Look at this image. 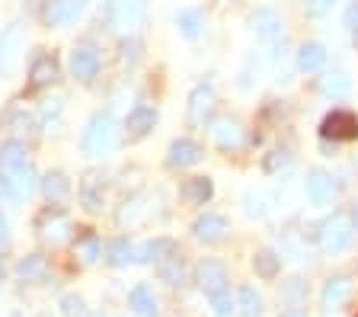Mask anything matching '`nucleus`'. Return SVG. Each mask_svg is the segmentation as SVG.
I'll return each instance as SVG.
<instances>
[{
	"instance_id": "nucleus-1",
	"label": "nucleus",
	"mask_w": 358,
	"mask_h": 317,
	"mask_svg": "<svg viewBox=\"0 0 358 317\" xmlns=\"http://www.w3.org/2000/svg\"><path fill=\"white\" fill-rule=\"evenodd\" d=\"M115 135H119V122L112 113H96L87 122V129L80 135V148L87 157H106L115 148Z\"/></svg>"
},
{
	"instance_id": "nucleus-2",
	"label": "nucleus",
	"mask_w": 358,
	"mask_h": 317,
	"mask_svg": "<svg viewBox=\"0 0 358 317\" xmlns=\"http://www.w3.org/2000/svg\"><path fill=\"white\" fill-rule=\"evenodd\" d=\"M148 16V0H109V23L119 32H134Z\"/></svg>"
},
{
	"instance_id": "nucleus-3",
	"label": "nucleus",
	"mask_w": 358,
	"mask_h": 317,
	"mask_svg": "<svg viewBox=\"0 0 358 317\" xmlns=\"http://www.w3.org/2000/svg\"><path fill=\"white\" fill-rule=\"evenodd\" d=\"M352 247V221L345 215H333L320 227V250L323 253H345Z\"/></svg>"
},
{
	"instance_id": "nucleus-4",
	"label": "nucleus",
	"mask_w": 358,
	"mask_h": 317,
	"mask_svg": "<svg viewBox=\"0 0 358 317\" xmlns=\"http://www.w3.org/2000/svg\"><path fill=\"white\" fill-rule=\"evenodd\" d=\"M83 7H87V0H45L42 20H45V26H52V29L71 26L77 16L83 13Z\"/></svg>"
},
{
	"instance_id": "nucleus-5",
	"label": "nucleus",
	"mask_w": 358,
	"mask_h": 317,
	"mask_svg": "<svg viewBox=\"0 0 358 317\" xmlns=\"http://www.w3.org/2000/svg\"><path fill=\"white\" fill-rule=\"evenodd\" d=\"M320 132L323 138H333V141H352V138H358V119L352 113H345V109H336V113H329L323 119Z\"/></svg>"
},
{
	"instance_id": "nucleus-6",
	"label": "nucleus",
	"mask_w": 358,
	"mask_h": 317,
	"mask_svg": "<svg viewBox=\"0 0 358 317\" xmlns=\"http://www.w3.org/2000/svg\"><path fill=\"white\" fill-rule=\"evenodd\" d=\"M36 231L48 244H61L67 234H71V218H67L61 209H48V211H42V215H38Z\"/></svg>"
},
{
	"instance_id": "nucleus-7",
	"label": "nucleus",
	"mask_w": 358,
	"mask_h": 317,
	"mask_svg": "<svg viewBox=\"0 0 358 317\" xmlns=\"http://www.w3.org/2000/svg\"><path fill=\"white\" fill-rule=\"evenodd\" d=\"M99 64H103V58H99V52L93 45H77L71 52V74L83 83H90L99 74Z\"/></svg>"
},
{
	"instance_id": "nucleus-8",
	"label": "nucleus",
	"mask_w": 358,
	"mask_h": 317,
	"mask_svg": "<svg viewBox=\"0 0 358 317\" xmlns=\"http://www.w3.org/2000/svg\"><path fill=\"white\" fill-rule=\"evenodd\" d=\"M22 48V23H10L0 32V74H7L16 64V55Z\"/></svg>"
},
{
	"instance_id": "nucleus-9",
	"label": "nucleus",
	"mask_w": 358,
	"mask_h": 317,
	"mask_svg": "<svg viewBox=\"0 0 358 317\" xmlns=\"http://www.w3.org/2000/svg\"><path fill=\"white\" fill-rule=\"evenodd\" d=\"M195 282L201 286L205 295H215L221 288H227V269L217 260H201L199 269H195Z\"/></svg>"
},
{
	"instance_id": "nucleus-10",
	"label": "nucleus",
	"mask_w": 358,
	"mask_h": 317,
	"mask_svg": "<svg viewBox=\"0 0 358 317\" xmlns=\"http://www.w3.org/2000/svg\"><path fill=\"white\" fill-rule=\"evenodd\" d=\"M58 77H61L58 58H55V55H36V61H32V68H29V87L32 90L52 87Z\"/></svg>"
},
{
	"instance_id": "nucleus-11",
	"label": "nucleus",
	"mask_w": 358,
	"mask_h": 317,
	"mask_svg": "<svg viewBox=\"0 0 358 317\" xmlns=\"http://www.w3.org/2000/svg\"><path fill=\"white\" fill-rule=\"evenodd\" d=\"M215 109V90L208 83H199L192 93H189V122L192 125H205V119Z\"/></svg>"
},
{
	"instance_id": "nucleus-12",
	"label": "nucleus",
	"mask_w": 358,
	"mask_h": 317,
	"mask_svg": "<svg viewBox=\"0 0 358 317\" xmlns=\"http://www.w3.org/2000/svg\"><path fill=\"white\" fill-rule=\"evenodd\" d=\"M157 125V109H150V106H134L131 113H128L125 119V135L131 138V141H138V138L150 135V129Z\"/></svg>"
},
{
	"instance_id": "nucleus-13",
	"label": "nucleus",
	"mask_w": 358,
	"mask_h": 317,
	"mask_svg": "<svg viewBox=\"0 0 358 317\" xmlns=\"http://www.w3.org/2000/svg\"><path fill=\"white\" fill-rule=\"evenodd\" d=\"M333 192H336V183L327 170H310L307 174V199L313 205H329L333 202Z\"/></svg>"
},
{
	"instance_id": "nucleus-14",
	"label": "nucleus",
	"mask_w": 358,
	"mask_h": 317,
	"mask_svg": "<svg viewBox=\"0 0 358 317\" xmlns=\"http://www.w3.org/2000/svg\"><path fill=\"white\" fill-rule=\"evenodd\" d=\"M192 231H195V237L205 244H221L231 227H227V218H221V215H201V218H195Z\"/></svg>"
},
{
	"instance_id": "nucleus-15",
	"label": "nucleus",
	"mask_w": 358,
	"mask_h": 317,
	"mask_svg": "<svg viewBox=\"0 0 358 317\" xmlns=\"http://www.w3.org/2000/svg\"><path fill=\"white\" fill-rule=\"evenodd\" d=\"M282 16L275 10H256L253 13V32L262 38V42H275L282 36Z\"/></svg>"
},
{
	"instance_id": "nucleus-16",
	"label": "nucleus",
	"mask_w": 358,
	"mask_h": 317,
	"mask_svg": "<svg viewBox=\"0 0 358 317\" xmlns=\"http://www.w3.org/2000/svg\"><path fill=\"white\" fill-rule=\"evenodd\" d=\"M349 298H352V279L349 276H336V279H329L327 288H323V308L327 311L343 308Z\"/></svg>"
},
{
	"instance_id": "nucleus-17",
	"label": "nucleus",
	"mask_w": 358,
	"mask_h": 317,
	"mask_svg": "<svg viewBox=\"0 0 358 317\" xmlns=\"http://www.w3.org/2000/svg\"><path fill=\"white\" fill-rule=\"evenodd\" d=\"M7 176L13 183V202H22V199L32 196V189H36V170H32V164L13 167V170H7Z\"/></svg>"
},
{
	"instance_id": "nucleus-18",
	"label": "nucleus",
	"mask_w": 358,
	"mask_h": 317,
	"mask_svg": "<svg viewBox=\"0 0 358 317\" xmlns=\"http://www.w3.org/2000/svg\"><path fill=\"white\" fill-rule=\"evenodd\" d=\"M170 167H195L201 160V148L195 141H189V138H179V141H173L170 144Z\"/></svg>"
},
{
	"instance_id": "nucleus-19",
	"label": "nucleus",
	"mask_w": 358,
	"mask_h": 317,
	"mask_svg": "<svg viewBox=\"0 0 358 317\" xmlns=\"http://www.w3.org/2000/svg\"><path fill=\"white\" fill-rule=\"evenodd\" d=\"M173 253H176V244L160 237V241H148L134 250V263H160V260L173 257Z\"/></svg>"
},
{
	"instance_id": "nucleus-20",
	"label": "nucleus",
	"mask_w": 358,
	"mask_h": 317,
	"mask_svg": "<svg viewBox=\"0 0 358 317\" xmlns=\"http://www.w3.org/2000/svg\"><path fill=\"white\" fill-rule=\"evenodd\" d=\"M42 192L52 205H61V202H67V196H71V183H67V176L61 174V170H55V174L42 176Z\"/></svg>"
},
{
	"instance_id": "nucleus-21",
	"label": "nucleus",
	"mask_w": 358,
	"mask_h": 317,
	"mask_svg": "<svg viewBox=\"0 0 358 317\" xmlns=\"http://www.w3.org/2000/svg\"><path fill=\"white\" fill-rule=\"evenodd\" d=\"M80 199L87 211H99L103 209V176L99 174H87L80 186Z\"/></svg>"
},
{
	"instance_id": "nucleus-22",
	"label": "nucleus",
	"mask_w": 358,
	"mask_h": 317,
	"mask_svg": "<svg viewBox=\"0 0 358 317\" xmlns=\"http://www.w3.org/2000/svg\"><path fill=\"white\" fill-rule=\"evenodd\" d=\"M215 141L221 144L224 151H231V148H240L243 144V129H240L234 119H221V122H215Z\"/></svg>"
},
{
	"instance_id": "nucleus-23",
	"label": "nucleus",
	"mask_w": 358,
	"mask_h": 317,
	"mask_svg": "<svg viewBox=\"0 0 358 317\" xmlns=\"http://www.w3.org/2000/svg\"><path fill=\"white\" fill-rule=\"evenodd\" d=\"M298 68L301 71H320L323 64H327V48L320 45V42H307V45L298 48Z\"/></svg>"
},
{
	"instance_id": "nucleus-24",
	"label": "nucleus",
	"mask_w": 358,
	"mask_h": 317,
	"mask_svg": "<svg viewBox=\"0 0 358 317\" xmlns=\"http://www.w3.org/2000/svg\"><path fill=\"white\" fill-rule=\"evenodd\" d=\"M128 304H131V311L138 317H157V298H154V292H150L148 286L131 288V295H128Z\"/></svg>"
},
{
	"instance_id": "nucleus-25",
	"label": "nucleus",
	"mask_w": 358,
	"mask_h": 317,
	"mask_svg": "<svg viewBox=\"0 0 358 317\" xmlns=\"http://www.w3.org/2000/svg\"><path fill=\"white\" fill-rule=\"evenodd\" d=\"M157 276H160V282H166V286H182V279H186V266H182V257H166L157 263Z\"/></svg>"
},
{
	"instance_id": "nucleus-26",
	"label": "nucleus",
	"mask_w": 358,
	"mask_h": 317,
	"mask_svg": "<svg viewBox=\"0 0 358 317\" xmlns=\"http://www.w3.org/2000/svg\"><path fill=\"white\" fill-rule=\"evenodd\" d=\"M211 192H215V186H211L208 176H192V180H186V186H182V199L192 205H205L211 199Z\"/></svg>"
},
{
	"instance_id": "nucleus-27",
	"label": "nucleus",
	"mask_w": 358,
	"mask_h": 317,
	"mask_svg": "<svg viewBox=\"0 0 358 317\" xmlns=\"http://www.w3.org/2000/svg\"><path fill=\"white\" fill-rule=\"evenodd\" d=\"M320 90L327 93L329 99H343V97H349V90H352V80H349V74L345 71H329L327 77H323V83H320Z\"/></svg>"
},
{
	"instance_id": "nucleus-28",
	"label": "nucleus",
	"mask_w": 358,
	"mask_h": 317,
	"mask_svg": "<svg viewBox=\"0 0 358 317\" xmlns=\"http://www.w3.org/2000/svg\"><path fill=\"white\" fill-rule=\"evenodd\" d=\"M45 269H48V263H45L42 253H29V257H22L20 266H16V272H20V279L32 282V279H42Z\"/></svg>"
},
{
	"instance_id": "nucleus-29",
	"label": "nucleus",
	"mask_w": 358,
	"mask_h": 317,
	"mask_svg": "<svg viewBox=\"0 0 358 317\" xmlns=\"http://www.w3.org/2000/svg\"><path fill=\"white\" fill-rule=\"evenodd\" d=\"M106 260H109L112 266H128L134 260V247L125 237H119V241H112L109 247H106Z\"/></svg>"
},
{
	"instance_id": "nucleus-30",
	"label": "nucleus",
	"mask_w": 358,
	"mask_h": 317,
	"mask_svg": "<svg viewBox=\"0 0 358 317\" xmlns=\"http://www.w3.org/2000/svg\"><path fill=\"white\" fill-rule=\"evenodd\" d=\"M176 26H179V32H182L186 38H195L205 23H201L199 10H179V13H176Z\"/></svg>"
},
{
	"instance_id": "nucleus-31",
	"label": "nucleus",
	"mask_w": 358,
	"mask_h": 317,
	"mask_svg": "<svg viewBox=\"0 0 358 317\" xmlns=\"http://www.w3.org/2000/svg\"><path fill=\"white\" fill-rule=\"evenodd\" d=\"M253 266H256V272H259L262 279H275L278 257L272 253V250H259V253H256V260H253Z\"/></svg>"
},
{
	"instance_id": "nucleus-32",
	"label": "nucleus",
	"mask_w": 358,
	"mask_h": 317,
	"mask_svg": "<svg viewBox=\"0 0 358 317\" xmlns=\"http://www.w3.org/2000/svg\"><path fill=\"white\" fill-rule=\"evenodd\" d=\"M211 298V311H215V317H231L234 314V298L227 288H221V292L208 295Z\"/></svg>"
},
{
	"instance_id": "nucleus-33",
	"label": "nucleus",
	"mask_w": 358,
	"mask_h": 317,
	"mask_svg": "<svg viewBox=\"0 0 358 317\" xmlns=\"http://www.w3.org/2000/svg\"><path fill=\"white\" fill-rule=\"evenodd\" d=\"M144 209H148V205H144V196H138V199H131V202H125V209L119 211V225H134V221L144 215Z\"/></svg>"
},
{
	"instance_id": "nucleus-34",
	"label": "nucleus",
	"mask_w": 358,
	"mask_h": 317,
	"mask_svg": "<svg viewBox=\"0 0 358 317\" xmlns=\"http://www.w3.org/2000/svg\"><path fill=\"white\" fill-rule=\"evenodd\" d=\"M77 253L83 257V263H96L99 257V241L93 234H87L83 241H77Z\"/></svg>"
},
{
	"instance_id": "nucleus-35",
	"label": "nucleus",
	"mask_w": 358,
	"mask_h": 317,
	"mask_svg": "<svg viewBox=\"0 0 358 317\" xmlns=\"http://www.w3.org/2000/svg\"><path fill=\"white\" fill-rule=\"evenodd\" d=\"M42 125H45V132L52 135V132H58V125H61V103L55 99V106H45L42 109Z\"/></svg>"
},
{
	"instance_id": "nucleus-36",
	"label": "nucleus",
	"mask_w": 358,
	"mask_h": 317,
	"mask_svg": "<svg viewBox=\"0 0 358 317\" xmlns=\"http://www.w3.org/2000/svg\"><path fill=\"white\" fill-rule=\"evenodd\" d=\"M61 314L64 317H83V298L80 295H64V298H61Z\"/></svg>"
},
{
	"instance_id": "nucleus-37",
	"label": "nucleus",
	"mask_w": 358,
	"mask_h": 317,
	"mask_svg": "<svg viewBox=\"0 0 358 317\" xmlns=\"http://www.w3.org/2000/svg\"><path fill=\"white\" fill-rule=\"evenodd\" d=\"M240 304H243L246 317H253L256 311H259V295H256V288H250V286L240 288Z\"/></svg>"
},
{
	"instance_id": "nucleus-38",
	"label": "nucleus",
	"mask_w": 358,
	"mask_h": 317,
	"mask_svg": "<svg viewBox=\"0 0 358 317\" xmlns=\"http://www.w3.org/2000/svg\"><path fill=\"white\" fill-rule=\"evenodd\" d=\"M138 58H141V42H138V38L122 42V61H125V64H134Z\"/></svg>"
},
{
	"instance_id": "nucleus-39",
	"label": "nucleus",
	"mask_w": 358,
	"mask_h": 317,
	"mask_svg": "<svg viewBox=\"0 0 358 317\" xmlns=\"http://www.w3.org/2000/svg\"><path fill=\"white\" fill-rule=\"evenodd\" d=\"M336 0H307V16H327Z\"/></svg>"
},
{
	"instance_id": "nucleus-40",
	"label": "nucleus",
	"mask_w": 358,
	"mask_h": 317,
	"mask_svg": "<svg viewBox=\"0 0 358 317\" xmlns=\"http://www.w3.org/2000/svg\"><path fill=\"white\" fill-rule=\"evenodd\" d=\"M0 202H13V183H10L3 167H0Z\"/></svg>"
},
{
	"instance_id": "nucleus-41",
	"label": "nucleus",
	"mask_w": 358,
	"mask_h": 317,
	"mask_svg": "<svg viewBox=\"0 0 358 317\" xmlns=\"http://www.w3.org/2000/svg\"><path fill=\"white\" fill-rule=\"evenodd\" d=\"M291 164V157H288V154H285V151H275V154H272V157H268V170H272V174H275V170H282V167H288Z\"/></svg>"
},
{
	"instance_id": "nucleus-42",
	"label": "nucleus",
	"mask_w": 358,
	"mask_h": 317,
	"mask_svg": "<svg viewBox=\"0 0 358 317\" xmlns=\"http://www.w3.org/2000/svg\"><path fill=\"white\" fill-rule=\"evenodd\" d=\"M246 215H250V218H262V215H266V209H262V199H246Z\"/></svg>"
},
{
	"instance_id": "nucleus-43",
	"label": "nucleus",
	"mask_w": 358,
	"mask_h": 317,
	"mask_svg": "<svg viewBox=\"0 0 358 317\" xmlns=\"http://www.w3.org/2000/svg\"><path fill=\"white\" fill-rule=\"evenodd\" d=\"M345 26H349V29H358V0L345 10Z\"/></svg>"
},
{
	"instance_id": "nucleus-44",
	"label": "nucleus",
	"mask_w": 358,
	"mask_h": 317,
	"mask_svg": "<svg viewBox=\"0 0 358 317\" xmlns=\"http://www.w3.org/2000/svg\"><path fill=\"white\" fill-rule=\"evenodd\" d=\"M7 218H3V215H0V244H3V241H7Z\"/></svg>"
},
{
	"instance_id": "nucleus-45",
	"label": "nucleus",
	"mask_w": 358,
	"mask_h": 317,
	"mask_svg": "<svg viewBox=\"0 0 358 317\" xmlns=\"http://www.w3.org/2000/svg\"><path fill=\"white\" fill-rule=\"evenodd\" d=\"M282 317H307V314H304V311H285Z\"/></svg>"
},
{
	"instance_id": "nucleus-46",
	"label": "nucleus",
	"mask_w": 358,
	"mask_h": 317,
	"mask_svg": "<svg viewBox=\"0 0 358 317\" xmlns=\"http://www.w3.org/2000/svg\"><path fill=\"white\" fill-rule=\"evenodd\" d=\"M352 42H355V48H358V29H352Z\"/></svg>"
},
{
	"instance_id": "nucleus-47",
	"label": "nucleus",
	"mask_w": 358,
	"mask_h": 317,
	"mask_svg": "<svg viewBox=\"0 0 358 317\" xmlns=\"http://www.w3.org/2000/svg\"><path fill=\"white\" fill-rule=\"evenodd\" d=\"M355 221H358V209H355Z\"/></svg>"
},
{
	"instance_id": "nucleus-48",
	"label": "nucleus",
	"mask_w": 358,
	"mask_h": 317,
	"mask_svg": "<svg viewBox=\"0 0 358 317\" xmlns=\"http://www.w3.org/2000/svg\"><path fill=\"white\" fill-rule=\"evenodd\" d=\"M0 279H3V269H0Z\"/></svg>"
},
{
	"instance_id": "nucleus-49",
	"label": "nucleus",
	"mask_w": 358,
	"mask_h": 317,
	"mask_svg": "<svg viewBox=\"0 0 358 317\" xmlns=\"http://www.w3.org/2000/svg\"><path fill=\"white\" fill-rule=\"evenodd\" d=\"M93 317H103V314H93Z\"/></svg>"
}]
</instances>
